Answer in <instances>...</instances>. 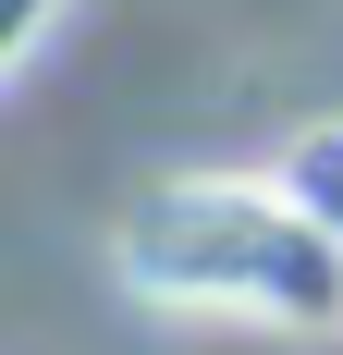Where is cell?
Wrapping results in <instances>:
<instances>
[{
	"mask_svg": "<svg viewBox=\"0 0 343 355\" xmlns=\"http://www.w3.org/2000/svg\"><path fill=\"white\" fill-rule=\"evenodd\" d=\"M123 270L172 306L233 319H343V233L282 172H196L123 220Z\"/></svg>",
	"mask_w": 343,
	"mask_h": 355,
	"instance_id": "cell-1",
	"label": "cell"
}]
</instances>
